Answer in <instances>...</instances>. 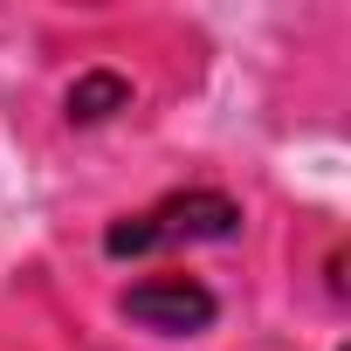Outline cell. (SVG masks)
Here are the masks:
<instances>
[{
    "instance_id": "3",
    "label": "cell",
    "mask_w": 351,
    "mask_h": 351,
    "mask_svg": "<svg viewBox=\"0 0 351 351\" xmlns=\"http://www.w3.org/2000/svg\"><path fill=\"white\" fill-rule=\"evenodd\" d=\"M124 104H131V83L110 76V69H90V76L69 83V124H104V117H117Z\"/></svg>"
},
{
    "instance_id": "1",
    "label": "cell",
    "mask_w": 351,
    "mask_h": 351,
    "mask_svg": "<svg viewBox=\"0 0 351 351\" xmlns=\"http://www.w3.org/2000/svg\"><path fill=\"white\" fill-rule=\"evenodd\" d=\"M241 234V207L228 193H165L158 207L145 214H124L110 221L104 234V255H152V248H180V241H228Z\"/></svg>"
},
{
    "instance_id": "2",
    "label": "cell",
    "mask_w": 351,
    "mask_h": 351,
    "mask_svg": "<svg viewBox=\"0 0 351 351\" xmlns=\"http://www.w3.org/2000/svg\"><path fill=\"white\" fill-rule=\"evenodd\" d=\"M124 317L138 330H158V337H193L214 324V289L193 276H145L124 289Z\"/></svg>"
}]
</instances>
